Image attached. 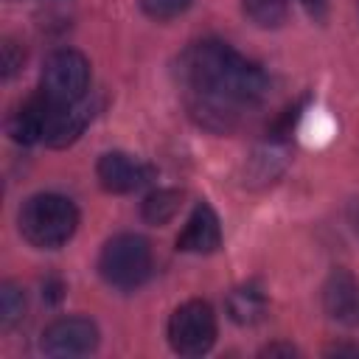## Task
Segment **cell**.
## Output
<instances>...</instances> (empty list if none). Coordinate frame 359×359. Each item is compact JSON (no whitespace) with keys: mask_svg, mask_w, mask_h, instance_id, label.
Masks as SVG:
<instances>
[{"mask_svg":"<svg viewBox=\"0 0 359 359\" xmlns=\"http://www.w3.org/2000/svg\"><path fill=\"white\" fill-rule=\"evenodd\" d=\"M180 76L191 93L194 115L210 129H230L241 107L266 95V76L224 42H196L180 59Z\"/></svg>","mask_w":359,"mask_h":359,"instance_id":"6da1fadb","label":"cell"},{"mask_svg":"<svg viewBox=\"0 0 359 359\" xmlns=\"http://www.w3.org/2000/svg\"><path fill=\"white\" fill-rule=\"evenodd\" d=\"M79 224L76 205L62 194H36L20 208V233L28 244L53 250L62 247Z\"/></svg>","mask_w":359,"mask_h":359,"instance_id":"7a4b0ae2","label":"cell"},{"mask_svg":"<svg viewBox=\"0 0 359 359\" xmlns=\"http://www.w3.org/2000/svg\"><path fill=\"white\" fill-rule=\"evenodd\" d=\"M101 278L115 289H135L151 272V247L143 236L121 233L109 238L98 258Z\"/></svg>","mask_w":359,"mask_h":359,"instance_id":"3957f363","label":"cell"},{"mask_svg":"<svg viewBox=\"0 0 359 359\" xmlns=\"http://www.w3.org/2000/svg\"><path fill=\"white\" fill-rule=\"evenodd\" d=\"M168 342L180 356H202L216 342V314L205 300H188L168 320Z\"/></svg>","mask_w":359,"mask_h":359,"instance_id":"277c9868","label":"cell"},{"mask_svg":"<svg viewBox=\"0 0 359 359\" xmlns=\"http://www.w3.org/2000/svg\"><path fill=\"white\" fill-rule=\"evenodd\" d=\"M90 84V62L79 50H53L42 65V93L53 104L81 101Z\"/></svg>","mask_w":359,"mask_h":359,"instance_id":"5b68a950","label":"cell"},{"mask_svg":"<svg viewBox=\"0 0 359 359\" xmlns=\"http://www.w3.org/2000/svg\"><path fill=\"white\" fill-rule=\"evenodd\" d=\"M98 345V328L87 317L53 320L42 334V351L48 356H87Z\"/></svg>","mask_w":359,"mask_h":359,"instance_id":"8992f818","label":"cell"},{"mask_svg":"<svg viewBox=\"0 0 359 359\" xmlns=\"http://www.w3.org/2000/svg\"><path fill=\"white\" fill-rule=\"evenodd\" d=\"M93 118V107L90 101H70V104H53L48 109V121H45V132L42 140L53 149L70 146L87 126V121Z\"/></svg>","mask_w":359,"mask_h":359,"instance_id":"52a82bcc","label":"cell"},{"mask_svg":"<svg viewBox=\"0 0 359 359\" xmlns=\"http://www.w3.org/2000/svg\"><path fill=\"white\" fill-rule=\"evenodd\" d=\"M98 182L112 194H129L137 191L149 180V168L137 160H132L123 151H107L95 165Z\"/></svg>","mask_w":359,"mask_h":359,"instance_id":"ba28073f","label":"cell"},{"mask_svg":"<svg viewBox=\"0 0 359 359\" xmlns=\"http://www.w3.org/2000/svg\"><path fill=\"white\" fill-rule=\"evenodd\" d=\"M222 244V227L210 205L199 202L188 216L182 233L177 236V250L182 252H213Z\"/></svg>","mask_w":359,"mask_h":359,"instance_id":"9c48e42d","label":"cell"},{"mask_svg":"<svg viewBox=\"0 0 359 359\" xmlns=\"http://www.w3.org/2000/svg\"><path fill=\"white\" fill-rule=\"evenodd\" d=\"M48 109H50V98L45 93L25 98L11 115H8V135L17 143H36L42 140L45 132V121H48Z\"/></svg>","mask_w":359,"mask_h":359,"instance_id":"30bf717a","label":"cell"},{"mask_svg":"<svg viewBox=\"0 0 359 359\" xmlns=\"http://www.w3.org/2000/svg\"><path fill=\"white\" fill-rule=\"evenodd\" d=\"M323 303L334 320L348 323V325L359 323V283L348 272L331 275V280L325 283V292H323Z\"/></svg>","mask_w":359,"mask_h":359,"instance_id":"8fae6325","label":"cell"},{"mask_svg":"<svg viewBox=\"0 0 359 359\" xmlns=\"http://www.w3.org/2000/svg\"><path fill=\"white\" fill-rule=\"evenodd\" d=\"M180 205H182V191H177V188H160V191H154V194L146 196V202H143V219L149 224H168L180 213Z\"/></svg>","mask_w":359,"mask_h":359,"instance_id":"7c38bea8","label":"cell"},{"mask_svg":"<svg viewBox=\"0 0 359 359\" xmlns=\"http://www.w3.org/2000/svg\"><path fill=\"white\" fill-rule=\"evenodd\" d=\"M227 309H230V317L236 323H255L261 320L264 309H266V300L258 289L252 286H244V289H236L227 300Z\"/></svg>","mask_w":359,"mask_h":359,"instance_id":"4fadbf2b","label":"cell"},{"mask_svg":"<svg viewBox=\"0 0 359 359\" xmlns=\"http://www.w3.org/2000/svg\"><path fill=\"white\" fill-rule=\"evenodd\" d=\"M289 0H244V14L261 25V28H275L286 20Z\"/></svg>","mask_w":359,"mask_h":359,"instance_id":"5bb4252c","label":"cell"},{"mask_svg":"<svg viewBox=\"0 0 359 359\" xmlns=\"http://www.w3.org/2000/svg\"><path fill=\"white\" fill-rule=\"evenodd\" d=\"M25 314V294L20 286L14 283H6L3 292H0V323L6 328H11L14 323H20Z\"/></svg>","mask_w":359,"mask_h":359,"instance_id":"9a60e30c","label":"cell"},{"mask_svg":"<svg viewBox=\"0 0 359 359\" xmlns=\"http://www.w3.org/2000/svg\"><path fill=\"white\" fill-rule=\"evenodd\" d=\"M194 0H140L143 11L154 20H171L177 14H182Z\"/></svg>","mask_w":359,"mask_h":359,"instance_id":"2e32d148","label":"cell"},{"mask_svg":"<svg viewBox=\"0 0 359 359\" xmlns=\"http://www.w3.org/2000/svg\"><path fill=\"white\" fill-rule=\"evenodd\" d=\"M22 59H25L22 48H20L17 42L6 39V42H3V73H6V76H14L17 67H22Z\"/></svg>","mask_w":359,"mask_h":359,"instance_id":"e0dca14e","label":"cell"},{"mask_svg":"<svg viewBox=\"0 0 359 359\" xmlns=\"http://www.w3.org/2000/svg\"><path fill=\"white\" fill-rule=\"evenodd\" d=\"M264 353H266V356H275V353H286V356H292L294 348H292V345H269V348H264Z\"/></svg>","mask_w":359,"mask_h":359,"instance_id":"ac0fdd59","label":"cell"}]
</instances>
